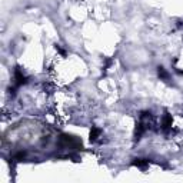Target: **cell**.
I'll list each match as a JSON object with an SVG mask.
<instances>
[{"mask_svg": "<svg viewBox=\"0 0 183 183\" xmlns=\"http://www.w3.org/2000/svg\"><path fill=\"white\" fill-rule=\"evenodd\" d=\"M135 165H136V166H139V167H145L146 165H147V162H146L145 159H137L135 162Z\"/></svg>", "mask_w": 183, "mask_h": 183, "instance_id": "1", "label": "cell"}]
</instances>
